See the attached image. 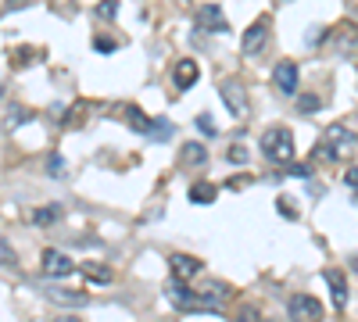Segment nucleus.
I'll return each mask as SVG.
<instances>
[{"label": "nucleus", "instance_id": "f257e3e1", "mask_svg": "<svg viewBox=\"0 0 358 322\" xmlns=\"http://www.w3.org/2000/svg\"><path fill=\"white\" fill-rule=\"evenodd\" d=\"M262 154L269 161H276V165H287L294 158V136H290V129H280V125H272L262 133Z\"/></svg>", "mask_w": 358, "mask_h": 322}, {"label": "nucleus", "instance_id": "f03ea898", "mask_svg": "<svg viewBox=\"0 0 358 322\" xmlns=\"http://www.w3.org/2000/svg\"><path fill=\"white\" fill-rule=\"evenodd\" d=\"M287 312H290L294 322H319V319H323V305H319L315 297H308V294H294L290 305H287Z\"/></svg>", "mask_w": 358, "mask_h": 322}, {"label": "nucleus", "instance_id": "7ed1b4c3", "mask_svg": "<svg viewBox=\"0 0 358 322\" xmlns=\"http://www.w3.org/2000/svg\"><path fill=\"white\" fill-rule=\"evenodd\" d=\"M219 90H222V100H226V107H229V115L244 118V115H247V90H244V82H240V79H226Z\"/></svg>", "mask_w": 358, "mask_h": 322}, {"label": "nucleus", "instance_id": "20e7f679", "mask_svg": "<svg viewBox=\"0 0 358 322\" xmlns=\"http://www.w3.org/2000/svg\"><path fill=\"white\" fill-rule=\"evenodd\" d=\"M298 79H301V72H298V61H280L276 69H272V82H276V90L280 93H287V97H294L298 93Z\"/></svg>", "mask_w": 358, "mask_h": 322}, {"label": "nucleus", "instance_id": "39448f33", "mask_svg": "<svg viewBox=\"0 0 358 322\" xmlns=\"http://www.w3.org/2000/svg\"><path fill=\"white\" fill-rule=\"evenodd\" d=\"M265 43H269V15H262V18L255 21V26H251V29L244 33V43H240V47H244V54H247V57H255V54H262V51H265Z\"/></svg>", "mask_w": 358, "mask_h": 322}, {"label": "nucleus", "instance_id": "423d86ee", "mask_svg": "<svg viewBox=\"0 0 358 322\" xmlns=\"http://www.w3.org/2000/svg\"><path fill=\"white\" fill-rule=\"evenodd\" d=\"M168 269H172V279L190 283L194 276H201V258H194V254H172V258H168Z\"/></svg>", "mask_w": 358, "mask_h": 322}, {"label": "nucleus", "instance_id": "0eeeda50", "mask_svg": "<svg viewBox=\"0 0 358 322\" xmlns=\"http://www.w3.org/2000/svg\"><path fill=\"white\" fill-rule=\"evenodd\" d=\"M194 297H201V301H212V305L222 312V305L229 297H233V290H229V283H219V279H201V287H197V294Z\"/></svg>", "mask_w": 358, "mask_h": 322}, {"label": "nucleus", "instance_id": "6e6552de", "mask_svg": "<svg viewBox=\"0 0 358 322\" xmlns=\"http://www.w3.org/2000/svg\"><path fill=\"white\" fill-rule=\"evenodd\" d=\"M72 258L69 254H61V251H44V276H51V279H65V276H72Z\"/></svg>", "mask_w": 358, "mask_h": 322}, {"label": "nucleus", "instance_id": "1a4fd4ad", "mask_svg": "<svg viewBox=\"0 0 358 322\" xmlns=\"http://www.w3.org/2000/svg\"><path fill=\"white\" fill-rule=\"evenodd\" d=\"M201 69H197V61L194 57H179L172 64V82H176V90H190V86L197 82Z\"/></svg>", "mask_w": 358, "mask_h": 322}, {"label": "nucleus", "instance_id": "9d476101", "mask_svg": "<svg viewBox=\"0 0 358 322\" xmlns=\"http://www.w3.org/2000/svg\"><path fill=\"white\" fill-rule=\"evenodd\" d=\"M323 279L330 283L333 305L344 312V308H348V297H351V290H348V279H344V272H341V269H326V272H323Z\"/></svg>", "mask_w": 358, "mask_h": 322}, {"label": "nucleus", "instance_id": "9b49d317", "mask_svg": "<svg viewBox=\"0 0 358 322\" xmlns=\"http://www.w3.org/2000/svg\"><path fill=\"white\" fill-rule=\"evenodd\" d=\"M197 21L204 29H212V33H229V21L222 18V8H215V4H204L197 11Z\"/></svg>", "mask_w": 358, "mask_h": 322}, {"label": "nucleus", "instance_id": "f8f14e48", "mask_svg": "<svg viewBox=\"0 0 358 322\" xmlns=\"http://www.w3.org/2000/svg\"><path fill=\"white\" fill-rule=\"evenodd\" d=\"M179 161L186 168H197V165H208V147L201 140H190V143H183L179 147Z\"/></svg>", "mask_w": 358, "mask_h": 322}, {"label": "nucleus", "instance_id": "ddd939ff", "mask_svg": "<svg viewBox=\"0 0 358 322\" xmlns=\"http://www.w3.org/2000/svg\"><path fill=\"white\" fill-rule=\"evenodd\" d=\"M82 276H87V283H97V287H108L115 279V269L104 265V262H82Z\"/></svg>", "mask_w": 358, "mask_h": 322}, {"label": "nucleus", "instance_id": "4468645a", "mask_svg": "<svg viewBox=\"0 0 358 322\" xmlns=\"http://www.w3.org/2000/svg\"><path fill=\"white\" fill-rule=\"evenodd\" d=\"M57 219H61V204H44V208L29 211V222L39 226V229H44V226H54Z\"/></svg>", "mask_w": 358, "mask_h": 322}, {"label": "nucleus", "instance_id": "2eb2a0df", "mask_svg": "<svg viewBox=\"0 0 358 322\" xmlns=\"http://www.w3.org/2000/svg\"><path fill=\"white\" fill-rule=\"evenodd\" d=\"M186 197H190V204H212V201L219 197V190H215L212 183H194Z\"/></svg>", "mask_w": 358, "mask_h": 322}, {"label": "nucleus", "instance_id": "dca6fc26", "mask_svg": "<svg viewBox=\"0 0 358 322\" xmlns=\"http://www.w3.org/2000/svg\"><path fill=\"white\" fill-rule=\"evenodd\" d=\"M122 115H125V122H129V125L136 129V133H143V136H147V129H151V118H147L136 104H125V107H122Z\"/></svg>", "mask_w": 358, "mask_h": 322}, {"label": "nucleus", "instance_id": "f3484780", "mask_svg": "<svg viewBox=\"0 0 358 322\" xmlns=\"http://www.w3.org/2000/svg\"><path fill=\"white\" fill-rule=\"evenodd\" d=\"M165 294L176 301L179 308H186L194 301V290H186V283H179V279H168V287H165Z\"/></svg>", "mask_w": 358, "mask_h": 322}, {"label": "nucleus", "instance_id": "a211bd4d", "mask_svg": "<svg viewBox=\"0 0 358 322\" xmlns=\"http://www.w3.org/2000/svg\"><path fill=\"white\" fill-rule=\"evenodd\" d=\"M172 133H176V125L168 122V118H151V129H147V136H151V140H158V143H165V140L172 136Z\"/></svg>", "mask_w": 358, "mask_h": 322}, {"label": "nucleus", "instance_id": "6ab92c4d", "mask_svg": "<svg viewBox=\"0 0 358 322\" xmlns=\"http://www.w3.org/2000/svg\"><path fill=\"white\" fill-rule=\"evenodd\" d=\"M341 158V150H337L333 143H326V140H319L312 147V161H323V165H330V161H337Z\"/></svg>", "mask_w": 358, "mask_h": 322}, {"label": "nucleus", "instance_id": "aec40b11", "mask_svg": "<svg viewBox=\"0 0 358 322\" xmlns=\"http://www.w3.org/2000/svg\"><path fill=\"white\" fill-rule=\"evenodd\" d=\"M47 294L54 301H65V305H87V294H79V290H65V287H47Z\"/></svg>", "mask_w": 358, "mask_h": 322}, {"label": "nucleus", "instance_id": "412c9836", "mask_svg": "<svg viewBox=\"0 0 358 322\" xmlns=\"http://www.w3.org/2000/svg\"><path fill=\"white\" fill-rule=\"evenodd\" d=\"M326 143H333V147H341V143H355V136H351V129H344V125H333V129H326V136H323Z\"/></svg>", "mask_w": 358, "mask_h": 322}, {"label": "nucleus", "instance_id": "4be33fe9", "mask_svg": "<svg viewBox=\"0 0 358 322\" xmlns=\"http://www.w3.org/2000/svg\"><path fill=\"white\" fill-rule=\"evenodd\" d=\"M93 15H97V18H104V21H111V18L118 15V0H100V4L93 8Z\"/></svg>", "mask_w": 358, "mask_h": 322}, {"label": "nucleus", "instance_id": "5701e85b", "mask_svg": "<svg viewBox=\"0 0 358 322\" xmlns=\"http://www.w3.org/2000/svg\"><path fill=\"white\" fill-rule=\"evenodd\" d=\"M0 265H4V269H15V265H18V254H15L11 244H4V240H0Z\"/></svg>", "mask_w": 358, "mask_h": 322}, {"label": "nucleus", "instance_id": "b1692460", "mask_svg": "<svg viewBox=\"0 0 358 322\" xmlns=\"http://www.w3.org/2000/svg\"><path fill=\"white\" fill-rule=\"evenodd\" d=\"M197 129L204 136H219V129H215V122H212V115H197Z\"/></svg>", "mask_w": 358, "mask_h": 322}, {"label": "nucleus", "instance_id": "393cba45", "mask_svg": "<svg viewBox=\"0 0 358 322\" xmlns=\"http://www.w3.org/2000/svg\"><path fill=\"white\" fill-rule=\"evenodd\" d=\"M229 161H233V165H244L247 161V147L244 143H233V147H229V154H226Z\"/></svg>", "mask_w": 358, "mask_h": 322}, {"label": "nucleus", "instance_id": "a878e982", "mask_svg": "<svg viewBox=\"0 0 358 322\" xmlns=\"http://www.w3.org/2000/svg\"><path fill=\"white\" fill-rule=\"evenodd\" d=\"M47 172H51V176H65V158L51 154V158H47Z\"/></svg>", "mask_w": 358, "mask_h": 322}, {"label": "nucleus", "instance_id": "bb28decb", "mask_svg": "<svg viewBox=\"0 0 358 322\" xmlns=\"http://www.w3.org/2000/svg\"><path fill=\"white\" fill-rule=\"evenodd\" d=\"M276 208H280V215H287V219H298V204H294V201L280 197V201H276Z\"/></svg>", "mask_w": 358, "mask_h": 322}, {"label": "nucleus", "instance_id": "cd10ccee", "mask_svg": "<svg viewBox=\"0 0 358 322\" xmlns=\"http://www.w3.org/2000/svg\"><path fill=\"white\" fill-rule=\"evenodd\" d=\"M298 107H301L305 115H312V111H319V97H315V93H308V97H301V104H298Z\"/></svg>", "mask_w": 358, "mask_h": 322}, {"label": "nucleus", "instance_id": "c85d7f7f", "mask_svg": "<svg viewBox=\"0 0 358 322\" xmlns=\"http://www.w3.org/2000/svg\"><path fill=\"white\" fill-rule=\"evenodd\" d=\"M93 47H97L100 54H111V51H115V39H108V36H97V39H93Z\"/></svg>", "mask_w": 358, "mask_h": 322}, {"label": "nucleus", "instance_id": "c756f323", "mask_svg": "<svg viewBox=\"0 0 358 322\" xmlns=\"http://www.w3.org/2000/svg\"><path fill=\"white\" fill-rule=\"evenodd\" d=\"M323 36H326V29H308V36H305V39H308V43H312V47H315V43H319Z\"/></svg>", "mask_w": 358, "mask_h": 322}, {"label": "nucleus", "instance_id": "7c9ffc66", "mask_svg": "<svg viewBox=\"0 0 358 322\" xmlns=\"http://www.w3.org/2000/svg\"><path fill=\"white\" fill-rule=\"evenodd\" d=\"M344 183H348V190H355V183H358V172H355V165L344 172Z\"/></svg>", "mask_w": 358, "mask_h": 322}, {"label": "nucleus", "instance_id": "2f4dec72", "mask_svg": "<svg viewBox=\"0 0 358 322\" xmlns=\"http://www.w3.org/2000/svg\"><path fill=\"white\" fill-rule=\"evenodd\" d=\"M290 176H308V165H287Z\"/></svg>", "mask_w": 358, "mask_h": 322}, {"label": "nucleus", "instance_id": "473e14b6", "mask_svg": "<svg viewBox=\"0 0 358 322\" xmlns=\"http://www.w3.org/2000/svg\"><path fill=\"white\" fill-rule=\"evenodd\" d=\"M251 176H237V179H229V190H237V186H247Z\"/></svg>", "mask_w": 358, "mask_h": 322}, {"label": "nucleus", "instance_id": "72a5a7b5", "mask_svg": "<svg viewBox=\"0 0 358 322\" xmlns=\"http://www.w3.org/2000/svg\"><path fill=\"white\" fill-rule=\"evenodd\" d=\"M240 319H244V322H258V312H255V308H244Z\"/></svg>", "mask_w": 358, "mask_h": 322}, {"label": "nucleus", "instance_id": "f704fd0d", "mask_svg": "<svg viewBox=\"0 0 358 322\" xmlns=\"http://www.w3.org/2000/svg\"><path fill=\"white\" fill-rule=\"evenodd\" d=\"M54 322H82V319H79V315H57Z\"/></svg>", "mask_w": 358, "mask_h": 322}]
</instances>
